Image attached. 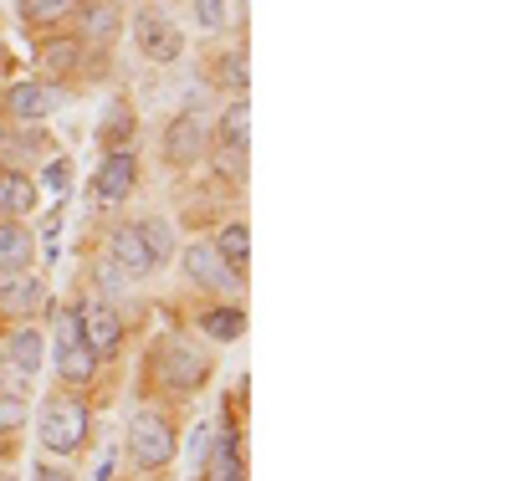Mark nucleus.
Here are the masks:
<instances>
[{"instance_id": "obj_25", "label": "nucleus", "mask_w": 512, "mask_h": 481, "mask_svg": "<svg viewBox=\"0 0 512 481\" xmlns=\"http://www.w3.org/2000/svg\"><path fill=\"white\" fill-rule=\"evenodd\" d=\"M134 128H139L134 103L118 98V103L103 113V123H98V144H103V149H123V144H134Z\"/></svg>"}, {"instance_id": "obj_13", "label": "nucleus", "mask_w": 512, "mask_h": 481, "mask_svg": "<svg viewBox=\"0 0 512 481\" xmlns=\"http://www.w3.org/2000/svg\"><path fill=\"white\" fill-rule=\"evenodd\" d=\"M200 82L216 87L226 98H246V82H251V52H246V36L221 41L200 57Z\"/></svg>"}, {"instance_id": "obj_32", "label": "nucleus", "mask_w": 512, "mask_h": 481, "mask_svg": "<svg viewBox=\"0 0 512 481\" xmlns=\"http://www.w3.org/2000/svg\"><path fill=\"white\" fill-rule=\"evenodd\" d=\"M6 139H11V118L0 113V154H6Z\"/></svg>"}, {"instance_id": "obj_20", "label": "nucleus", "mask_w": 512, "mask_h": 481, "mask_svg": "<svg viewBox=\"0 0 512 481\" xmlns=\"http://www.w3.org/2000/svg\"><path fill=\"white\" fill-rule=\"evenodd\" d=\"M36 231L26 221H0V277L11 272H31L36 267Z\"/></svg>"}, {"instance_id": "obj_6", "label": "nucleus", "mask_w": 512, "mask_h": 481, "mask_svg": "<svg viewBox=\"0 0 512 481\" xmlns=\"http://www.w3.org/2000/svg\"><path fill=\"white\" fill-rule=\"evenodd\" d=\"M31 62H36V82H47V87H57V93H62L67 82L82 77V67L93 62V52H88V41L67 26V31H41Z\"/></svg>"}, {"instance_id": "obj_28", "label": "nucleus", "mask_w": 512, "mask_h": 481, "mask_svg": "<svg viewBox=\"0 0 512 481\" xmlns=\"http://www.w3.org/2000/svg\"><path fill=\"white\" fill-rule=\"evenodd\" d=\"M67 180H72V159H67V154H52L47 164H41V180H36V190L67 195Z\"/></svg>"}, {"instance_id": "obj_8", "label": "nucleus", "mask_w": 512, "mask_h": 481, "mask_svg": "<svg viewBox=\"0 0 512 481\" xmlns=\"http://www.w3.org/2000/svg\"><path fill=\"white\" fill-rule=\"evenodd\" d=\"M205 154H210V123H205L200 113L180 108L175 118L159 128V164H164L169 174H190V169H200Z\"/></svg>"}, {"instance_id": "obj_34", "label": "nucleus", "mask_w": 512, "mask_h": 481, "mask_svg": "<svg viewBox=\"0 0 512 481\" xmlns=\"http://www.w3.org/2000/svg\"><path fill=\"white\" fill-rule=\"evenodd\" d=\"M128 481H154V476H128Z\"/></svg>"}, {"instance_id": "obj_15", "label": "nucleus", "mask_w": 512, "mask_h": 481, "mask_svg": "<svg viewBox=\"0 0 512 481\" xmlns=\"http://www.w3.org/2000/svg\"><path fill=\"white\" fill-rule=\"evenodd\" d=\"M52 308V282L47 272H11V277H0V318H11V323H31Z\"/></svg>"}, {"instance_id": "obj_10", "label": "nucleus", "mask_w": 512, "mask_h": 481, "mask_svg": "<svg viewBox=\"0 0 512 481\" xmlns=\"http://www.w3.org/2000/svg\"><path fill=\"white\" fill-rule=\"evenodd\" d=\"M180 272H185V282L195 287V292H205V297H221V302H236V292L246 287L241 277H231L226 272V261L216 256V246H210V236H195V241H185L180 251Z\"/></svg>"}, {"instance_id": "obj_4", "label": "nucleus", "mask_w": 512, "mask_h": 481, "mask_svg": "<svg viewBox=\"0 0 512 481\" xmlns=\"http://www.w3.org/2000/svg\"><path fill=\"white\" fill-rule=\"evenodd\" d=\"M36 441L52 461H72L93 446V410L82 395H67V389H52L41 400V415H36Z\"/></svg>"}, {"instance_id": "obj_12", "label": "nucleus", "mask_w": 512, "mask_h": 481, "mask_svg": "<svg viewBox=\"0 0 512 481\" xmlns=\"http://www.w3.org/2000/svg\"><path fill=\"white\" fill-rule=\"evenodd\" d=\"M103 261L128 282V287H139V282H149L159 267H154V256H149V246H144V236L134 231V221H118V226H108L103 231Z\"/></svg>"}, {"instance_id": "obj_5", "label": "nucleus", "mask_w": 512, "mask_h": 481, "mask_svg": "<svg viewBox=\"0 0 512 481\" xmlns=\"http://www.w3.org/2000/svg\"><path fill=\"white\" fill-rule=\"evenodd\" d=\"M246 154H251V103L246 98H226V108L216 113V123H210L205 164L236 190V185H246Z\"/></svg>"}, {"instance_id": "obj_33", "label": "nucleus", "mask_w": 512, "mask_h": 481, "mask_svg": "<svg viewBox=\"0 0 512 481\" xmlns=\"http://www.w3.org/2000/svg\"><path fill=\"white\" fill-rule=\"evenodd\" d=\"M0 481H16V476H11V471H0Z\"/></svg>"}, {"instance_id": "obj_30", "label": "nucleus", "mask_w": 512, "mask_h": 481, "mask_svg": "<svg viewBox=\"0 0 512 481\" xmlns=\"http://www.w3.org/2000/svg\"><path fill=\"white\" fill-rule=\"evenodd\" d=\"M31 425V405L26 400H11V395H0V435H21Z\"/></svg>"}, {"instance_id": "obj_24", "label": "nucleus", "mask_w": 512, "mask_h": 481, "mask_svg": "<svg viewBox=\"0 0 512 481\" xmlns=\"http://www.w3.org/2000/svg\"><path fill=\"white\" fill-rule=\"evenodd\" d=\"M134 231L144 236V246H149V256H154V267H169V261H175L180 241H175V226H169L164 215H139Z\"/></svg>"}, {"instance_id": "obj_1", "label": "nucleus", "mask_w": 512, "mask_h": 481, "mask_svg": "<svg viewBox=\"0 0 512 481\" xmlns=\"http://www.w3.org/2000/svg\"><path fill=\"white\" fill-rule=\"evenodd\" d=\"M216 379V354H210L205 343L185 338V333H164L149 343L144 354V400H164L180 405L190 395H200V389Z\"/></svg>"}, {"instance_id": "obj_26", "label": "nucleus", "mask_w": 512, "mask_h": 481, "mask_svg": "<svg viewBox=\"0 0 512 481\" xmlns=\"http://www.w3.org/2000/svg\"><path fill=\"white\" fill-rule=\"evenodd\" d=\"M6 164H16L21 169V159H41V164H47L52 154H57V144L47 139V134H41V128H11V139H6Z\"/></svg>"}, {"instance_id": "obj_11", "label": "nucleus", "mask_w": 512, "mask_h": 481, "mask_svg": "<svg viewBox=\"0 0 512 481\" xmlns=\"http://www.w3.org/2000/svg\"><path fill=\"white\" fill-rule=\"evenodd\" d=\"M134 190H139V149H134V144L103 149V159H98V169H93V180H88V200L108 210V205H123Z\"/></svg>"}, {"instance_id": "obj_9", "label": "nucleus", "mask_w": 512, "mask_h": 481, "mask_svg": "<svg viewBox=\"0 0 512 481\" xmlns=\"http://www.w3.org/2000/svg\"><path fill=\"white\" fill-rule=\"evenodd\" d=\"M77 302V318H82V338H88V348L98 354V364H118L123 354V338H128V323H123V308L113 297H72Z\"/></svg>"}, {"instance_id": "obj_29", "label": "nucleus", "mask_w": 512, "mask_h": 481, "mask_svg": "<svg viewBox=\"0 0 512 481\" xmlns=\"http://www.w3.org/2000/svg\"><path fill=\"white\" fill-rule=\"evenodd\" d=\"M31 374H21L6 354H0V395H11V400H31Z\"/></svg>"}, {"instance_id": "obj_19", "label": "nucleus", "mask_w": 512, "mask_h": 481, "mask_svg": "<svg viewBox=\"0 0 512 481\" xmlns=\"http://www.w3.org/2000/svg\"><path fill=\"white\" fill-rule=\"evenodd\" d=\"M41 205V190L26 169L0 164V221H26V215Z\"/></svg>"}, {"instance_id": "obj_14", "label": "nucleus", "mask_w": 512, "mask_h": 481, "mask_svg": "<svg viewBox=\"0 0 512 481\" xmlns=\"http://www.w3.org/2000/svg\"><path fill=\"white\" fill-rule=\"evenodd\" d=\"M57 108H62V93L47 82H36V77L6 82V93H0V113L11 118V128H41Z\"/></svg>"}, {"instance_id": "obj_31", "label": "nucleus", "mask_w": 512, "mask_h": 481, "mask_svg": "<svg viewBox=\"0 0 512 481\" xmlns=\"http://www.w3.org/2000/svg\"><path fill=\"white\" fill-rule=\"evenodd\" d=\"M31 481H77L67 466H52V461H36V476Z\"/></svg>"}, {"instance_id": "obj_16", "label": "nucleus", "mask_w": 512, "mask_h": 481, "mask_svg": "<svg viewBox=\"0 0 512 481\" xmlns=\"http://www.w3.org/2000/svg\"><path fill=\"white\" fill-rule=\"evenodd\" d=\"M72 31L88 41V52H108L123 36V0H77L72 6Z\"/></svg>"}, {"instance_id": "obj_2", "label": "nucleus", "mask_w": 512, "mask_h": 481, "mask_svg": "<svg viewBox=\"0 0 512 481\" xmlns=\"http://www.w3.org/2000/svg\"><path fill=\"white\" fill-rule=\"evenodd\" d=\"M175 451H180V420H175V410H164L154 400L134 405L128 430H123V456H128V466H134V476L169 471Z\"/></svg>"}, {"instance_id": "obj_18", "label": "nucleus", "mask_w": 512, "mask_h": 481, "mask_svg": "<svg viewBox=\"0 0 512 481\" xmlns=\"http://www.w3.org/2000/svg\"><path fill=\"white\" fill-rule=\"evenodd\" d=\"M0 354H6L21 374H41V364H47V333H41V323H16L6 338H0Z\"/></svg>"}, {"instance_id": "obj_22", "label": "nucleus", "mask_w": 512, "mask_h": 481, "mask_svg": "<svg viewBox=\"0 0 512 481\" xmlns=\"http://www.w3.org/2000/svg\"><path fill=\"white\" fill-rule=\"evenodd\" d=\"M210 246H216V256L226 261V272L246 282V267H251V226L241 221V215H236V221H226V226H216Z\"/></svg>"}, {"instance_id": "obj_17", "label": "nucleus", "mask_w": 512, "mask_h": 481, "mask_svg": "<svg viewBox=\"0 0 512 481\" xmlns=\"http://www.w3.org/2000/svg\"><path fill=\"white\" fill-rule=\"evenodd\" d=\"M200 471H205V481H246V456H241L236 420H226L216 435H210V451H205Z\"/></svg>"}, {"instance_id": "obj_27", "label": "nucleus", "mask_w": 512, "mask_h": 481, "mask_svg": "<svg viewBox=\"0 0 512 481\" xmlns=\"http://www.w3.org/2000/svg\"><path fill=\"white\" fill-rule=\"evenodd\" d=\"M190 21H195V31H200L205 41H221L226 26H231L226 0H190Z\"/></svg>"}, {"instance_id": "obj_21", "label": "nucleus", "mask_w": 512, "mask_h": 481, "mask_svg": "<svg viewBox=\"0 0 512 481\" xmlns=\"http://www.w3.org/2000/svg\"><path fill=\"white\" fill-rule=\"evenodd\" d=\"M195 328L210 343H236V338H246V308L241 302H205L195 313Z\"/></svg>"}, {"instance_id": "obj_7", "label": "nucleus", "mask_w": 512, "mask_h": 481, "mask_svg": "<svg viewBox=\"0 0 512 481\" xmlns=\"http://www.w3.org/2000/svg\"><path fill=\"white\" fill-rule=\"evenodd\" d=\"M128 36H134V52L154 67H175L185 57V31L164 6H139L128 16Z\"/></svg>"}, {"instance_id": "obj_23", "label": "nucleus", "mask_w": 512, "mask_h": 481, "mask_svg": "<svg viewBox=\"0 0 512 481\" xmlns=\"http://www.w3.org/2000/svg\"><path fill=\"white\" fill-rule=\"evenodd\" d=\"M72 6H77V0H16V16L41 36V31L67 26V21H72Z\"/></svg>"}, {"instance_id": "obj_3", "label": "nucleus", "mask_w": 512, "mask_h": 481, "mask_svg": "<svg viewBox=\"0 0 512 481\" xmlns=\"http://www.w3.org/2000/svg\"><path fill=\"white\" fill-rule=\"evenodd\" d=\"M47 359H52V374H57V389L67 395H88L98 384V354L82 338V318H77V302H57L52 308V343H47Z\"/></svg>"}]
</instances>
